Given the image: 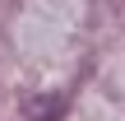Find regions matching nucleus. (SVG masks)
Segmentation results:
<instances>
[]
</instances>
